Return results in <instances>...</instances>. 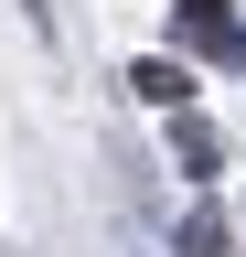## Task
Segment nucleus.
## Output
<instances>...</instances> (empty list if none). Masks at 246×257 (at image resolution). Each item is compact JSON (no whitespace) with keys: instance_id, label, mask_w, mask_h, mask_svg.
<instances>
[{"instance_id":"obj_1","label":"nucleus","mask_w":246,"mask_h":257,"mask_svg":"<svg viewBox=\"0 0 246 257\" xmlns=\"http://www.w3.org/2000/svg\"><path fill=\"white\" fill-rule=\"evenodd\" d=\"M139 96H150V107H182V96H193V86H182V64H139V75H129Z\"/></svg>"}]
</instances>
